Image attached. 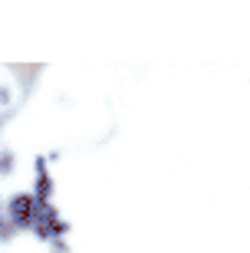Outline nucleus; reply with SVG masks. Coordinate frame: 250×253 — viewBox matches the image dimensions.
Here are the masks:
<instances>
[{
  "instance_id": "obj_1",
  "label": "nucleus",
  "mask_w": 250,
  "mask_h": 253,
  "mask_svg": "<svg viewBox=\"0 0 250 253\" xmlns=\"http://www.w3.org/2000/svg\"><path fill=\"white\" fill-rule=\"evenodd\" d=\"M13 217H17V224H30L33 220V201L30 197H17L13 201Z\"/></svg>"
}]
</instances>
